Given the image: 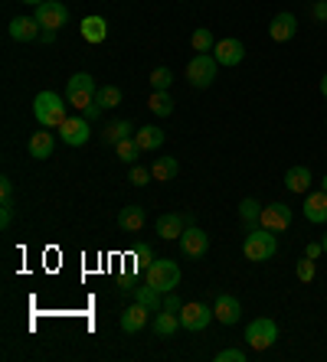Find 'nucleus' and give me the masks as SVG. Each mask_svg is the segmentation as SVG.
I'll return each mask as SVG.
<instances>
[{"mask_svg": "<svg viewBox=\"0 0 327 362\" xmlns=\"http://www.w3.org/2000/svg\"><path fill=\"white\" fill-rule=\"evenodd\" d=\"M33 118L40 127H59L62 121L69 118V98H62L56 92H40L33 98Z\"/></svg>", "mask_w": 327, "mask_h": 362, "instance_id": "f257e3e1", "label": "nucleus"}, {"mask_svg": "<svg viewBox=\"0 0 327 362\" xmlns=\"http://www.w3.org/2000/svg\"><path fill=\"white\" fill-rule=\"evenodd\" d=\"M180 264L171 262V258H154L151 262V268H147V284L157 287L161 294H171V291H177L180 287Z\"/></svg>", "mask_w": 327, "mask_h": 362, "instance_id": "f03ea898", "label": "nucleus"}, {"mask_svg": "<svg viewBox=\"0 0 327 362\" xmlns=\"http://www.w3.org/2000/svg\"><path fill=\"white\" fill-rule=\"evenodd\" d=\"M275 252H278V238L268 228H252L246 242H242V255L249 262H268V258H275Z\"/></svg>", "mask_w": 327, "mask_h": 362, "instance_id": "7ed1b4c3", "label": "nucleus"}, {"mask_svg": "<svg viewBox=\"0 0 327 362\" xmlns=\"http://www.w3.org/2000/svg\"><path fill=\"white\" fill-rule=\"evenodd\" d=\"M95 95H98V85L88 72H76V76L66 82V98L76 111H86L88 105H95Z\"/></svg>", "mask_w": 327, "mask_h": 362, "instance_id": "20e7f679", "label": "nucleus"}, {"mask_svg": "<svg viewBox=\"0 0 327 362\" xmlns=\"http://www.w3.org/2000/svg\"><path fill=\"white\" fill-rule=\"evenodd\" d=\"M216 72H219V62L210 52H197L193 59L187 62V82L193 88H210L216 82Z\"/></svg>", "mask_w": 327, "mask_h": 362, "instance_id": "39448f33", "label": "nucleus"}, {"mask_svg": "<svg viewBox=\"0 0 327 362\" xmlns=\"http://www.w3.org/2000/svg\"><path fill=\"white\" fill-rule=\"evenodd\" d=\"M275 339H278V323L272 320V317H258V320H252L249 327H246V343H249L256 353L272 349Z\"/></svg>", "mask_w": 327, "mask_h": 362, "instance_id": "423d86ee", "label": "nucleus"}, {"mask_svg": "<svg viewBox=\"0 0 327 362\" xmlns=\"http://www.w3.org/2000/svg\"><path fill=\"white\" fill-rule=\"evenodd\" d=\"M213 320H216L213 307H207V303H200V300L183 303V310H180V327L183 329H190V333H200V329H207Z\"/></svg>", "mask_w": 327, "mask_h": 362, "instance_id": "0eeeda50", "label": "nucleus"}, {"mask_svg": "<svg viewBox=\"0 0 327 362\" xmlns=\"http://www.w3.org/2000/svg\"><path fill=\"white\" fill-rule=\"evenodd\" d=\"M36 20H40V26L43 30H56L59 33L62 26H69V7L66 4H59V0H46V4H40L33 13Z\"/></svg>", "mask_w": 327, "mask_h": 362, "instance_id": "6e6552de", "label": "nucleus"}, {"mask_svg": "<svg viewBox=\"0 0 327 362\" xmlns=\"http://www.w3.org/2000/svg\"><path fill=\"white\" fill-rule=\"evenodd\" d=\"M292 219H294L292 206H285V202H272V206H262L258 226L268 228V232H285V228L292 226Z\"/></svg>", "mask_w": 327, "mask_h": 362, "instance_id": "1a4fd4ad", "label": "nucleus"}, {"mask_svg": "<svg viewBox=\"0 0 327 362\" xmlns=\"http://www.w3.org/2000/svg\"><path fill=\"white\" fill-rule=\"evenodd\" d=\"M59 137H62V144H69V147H86L88 144V137H92V131H88V118L82 115H72V118H66L59 124Z\"/></svg>", "mask_w": 327, "mask_h": 362, "instance_id": "9d476101", "label": "nucleus"}, {"mask_svg": "<svg viewBox=\"0 0 327 362\" xmlns=\"http://www.w3.org/2000/svg\"><path fill=\"white\" fill-rule=\"evenodd\" d=\"M177 242H180V252L187 255V258H203L207 248H210V235L203 232V228H197V226L183 228V235L177 238Z\"/></svg>", "mask_w": 327, "mask_h": 362, "instance_id": "9b49d317", "label": "nucleus"}, {"mask_svg": "<svg viewBox=\"0 0 327 362\" xmlns=\"http://www.w3.org/2000/svg\"><path fill=\"white\" fill-rule=\"evenodd\" d=\"M213 56H216L219 66L233 69V66H239V62L246 59V46H242V40H233V36H229V40H216Z\"/></svg>", "mask_w": 327, "mask_h": 362, "instance_id": "f8f14e48", "label": "nucleus"}, {"mask_svg": "<svg viewBox=\"0 0 327 362\" xmlns=\"http://www.w3.org/2000/svg\"><path fill=\"white\" fill-rule=\"evenodd\" d=\"M213 313H216V320L223 323V327H233V323H239L242 320V303H239V297L219 294V297H216V303H213Z\"/></svg>", "mask_w": 327, "mask_h": 362, "instance_id": "ddd939ff", "label": "nucleus"}, {"mask_svg": "<svg viewBox=\"0 0 327 362\" xmlns=\"http://www.w3.org/2000/svg\"><path fill=\"white\" fill-rule=\"evenodd\" d=\"M294 33H298V17H294V13H288V10L275 13V17H272V23H268V36H272L275 42L294 40Z\"/></svg>", "mask_w": 327, "mask_h": 362, "instance_id": "4468645a", "label": "nucleus"}, {"mask_svg": "<svg viewBox=\"0 0 327 362\" xmlns=\"http://www.w3.org/2000/svg\"><path fill=\"white\" fill-rule=\"evenodd\" d=\"M151 307H144V303H131L128 310L121 313V329H125V333H141V329L147 327V320H151Z\"/></svg>", "mask_w": 327, "mask_h": 362, "instance_id": "2eb2a0df", "label": "nucleus"}, {"mask_svg": "<svg viewBox=\"0 0 327 362\" xmlns=\"http://www.w3.org/2000/svg\"><path fill=\"white\" fill-rule=\"evenodd\" d=\"M304 219L314 222V226H324L327 222V193L318 189V193H304Z\"/></svg>", "mask_w": 327, "mask_h": 362, "instance_id": "dca6fc26", "label": "nucleus"}, {"mask_svg": "<svg viewBox=\"0 0 327 362\" xmlns=\"http://www.w3.org/2000/svg\"><path fill=\"white\" fill-rule=\"evenodd\" d=\"M40 33H43V26H40V20L36 17L10 20V36H13L17 42H33V40H40Z\"/></svg>", "mask_w": 327, "mask_h": 362, "instance_id": "f3484780", "label": "nucleus"}, {"mask_svg": "<svg viewBox=\"0 0 327 362\" xmlns=\"http://www.w3.org/2000/svg\"><path fill=\"white\" fill-rule=\"evenodd\" d=\"M183 228H187V222H183V212H164L161 219L154 222V232L161 238H180L183 235Z\"/></svg>", "mask_w": 327, "mask_h": 362, "instance_id": "a211bd4d", "label": "nucleus"}, {"mask_svg": "<svg viewBox=\"0 0 327 362\" xmlns=\"http://www.w3.org/2000/svg\"><path fill=\"white\" fill-rule=\"evenodd\" d=\"M52 147H56V141H52L50 127H43V131H36V134L30 137V157H33V160H46V157H52Z\"/></svg>", "mask_w": 327, "mask_h": 362, "instance_id": "6ab92c4d", "label": "nucleus"}, {"mask_svg": "<svg viewBox=\"0 0 327 362\" xmlns=\"http://www.w3.org/2000/svg\"><path fill=\"white\" fill-rule=\"evenodd\" d=\"M144 222H147L144 206H125V209L118 212V226L125 228V232H141Z\"/></svg>", "mask_w": 327, "mask_h": 362, "instance_id": "aec40b11", "label": "nucleus"}, {"mask_svg": "<svg viewBox=\"0 0 327 362\" xmlns=\"http://www.w3.org/2000/svg\"><path fill=\"white\" fill-rule=\"evenodd\" d=\"M79 33L86 42H102L108 36V23H105V17H86L79 23Z\"/></svg>", "mask_w": 327, "mask_h": 362, "instance_id": "412c9836", "label": "nucleus"}, {"mask_svg": "<svg viewBox=\"0 0 327 362\" xmlns=\"http://www.w3.org/2000/svg\"><path fill=\"white\" fill-rule=\"evenodd\" d=\"M177 173H180V163H177V157H157V160L151 163V177H154L157 183H171Z\"/></svg>", "mask_w": 327, "mask_h": 362, "instance_id": "4be33fe9", "label": "nucleus"}, {"mask_svg": "<svg viewBox=\"0 0 327 362\" xmlns=\"http://www.w3.org/2000/svg\"><path fill=\"white\" fill-rule=\"evenodd\" d=\"M177 327H180V313H171V310H157L154 323H151V329H154V337H173L177 333Z\"/></svg>", "mask_w": 327, "mask_h": 362, "instance_id": "5701e85b", "label": "nucleus"}, {"mask_svg": "<svg viewBox=\"0 0 327 362\" xmlns=\"http://www.w3.org/2000/svg\"><path fill=\"white\" fill-rule=\"evenodd\" d=\"M285 186L288 193H308L311 189V170L308 167H292L285 173Z\"/></svg>", "mask_w": 327, "mask_h": 362, "instance_id": "b1692460", "label": "nucleus"}, {"mask_svg": "<svg viewBox=\"0 0 327 362\" xmlns=\"http://www.w3.org/2000/svg\"><path fill=\"white\" fill-rule=\"evenodd\" d=\"M134 141H138L141 151H157V147L164 144V131L161 127H154V124L138 127V131H134Z\"/></svg>", "mask_w": 327, "mask_h": 362, "instance_id": "393cba45", "label": "nucleus"}, {"mask_svg": "<svg viewBox=\"0 0 327 362\" xmlns=\"http://www.w3.org/2000/svg\"><path fill=\"white\" fill-rule=\"evenodd\" d=\"M115 153H118V160H121V163L134 167V163H138V157H141L144 151L138 147V141H134V137H125V141L115 144Z\"/></svg>", "mask_w": 327, "mask_h": 362, "instance_id": "a878e982", "label": "nucleus"}, {"mask_svg": "<svg viewBox=\"0 0 327 362\" xmlns=\"http://www.w3.org/2000/svg\"><path fill=\"white\" fill-rule=\"evenodd\" d=\"M134 300L138 303H144V307H151V310H161L164 307V294L157 291V287H151V284H144V287H134Z\"/></svg>", "mask_w": 327, "mask_h": 362, "instance_id": "bb28decb", "label": "nucleus"}, {"mask_svg": "<svg viewBox=\"0 0 327 362\" xmlns=\"http://www.w3.org/2000/svg\"><path fill=\"white\" fill-rule=\"evenodd\" d=\"M258 216H262V206H258V199H252V196H249V199L239 202V219H242V226L249 228V232L256 228Z\"/></svg>", "mask_w": 327, "mask_h": 362, "instance_id": "cd10ccee", "label": "nucleus"}, {"mask_svg": "<svg viewBox=\"0 0 327 362\" xmlns=\"http://www.w3.org/2000/svg\"><path fill=\"white\" fill-rule=\"evenodd\" d=\"M147 108H151V115H157V118H167V115L173 111V98L167 92H151Z\"/></svg>", "mask_w": 327, "mask_h": 362, "instance_id": "c85d7f7f", "label": "nucleus"}, {"mask_svg": "<svg viewBox=\"0 0 327 362\" xmlns=\"http://www.w3.org/2000/svg\"><path fill=\"white\" fill-rule=\"evenodd\" d=\"M131 131H134V127H131V121H112V124L105 127V134H102V141L105 144H118V141H125V137H131Z\"/></svg>", "mask_w": 327, "mask_h": 362, "instance_id": "c756f323", "label": "nucleus"}, {"mask_svg": "<svg viewBox=\"0 0 327 362\" xmlns=\"http://www.w3.org/2000/svg\"><path fill=\"white\" fill-rule=\"evenodd\" d=\"M95 101H98L105 111L118 108V105H121V88H118V85H102V88H98V95H95Z\"/></svg>", "mask_w": 327, "mask_h": 362, "instance_id": "7c9ffc66", "label": "nucleus"}, {"mask_svg": "<svg viewBox=\"0 0 327 362\" xmlns=\"http://www.w3.org/2000/svg\"><path fill=\"white\" fill-rule=\"evenodd\" d=\"M190 46H193L197 52H213L216 40H213V33H210L207 26H200V30H193V36H190Z\"/></svg>", "mask_w": 327, "mask_h": 362, "instance_id": "2f4dec72", "label": "nucleus"}, {"mask_svg": "<svg viewBox=\"0 0 327 362\" xmlns=\"http://www.w3.org/2000/svg\"><path fill=\"white\" fill-rule=\"evenodd\" d=\"M171 85H173V72L167 66H157L151 72V92H167Z\"/></svg>", "mask_w": 327, "mask_h": 362, "instance_id": "473e14b6", "label": "nucleus"}, {"mask_svg": "<svg viewBox=\"0 0 327 362\" xmlns=\"http://www.w3.org/2000/svg\"><path fill=\"white\" fill-rule=\"evenodd\" d=\"M294 274H298V281H302V284H311V281L318 278V264H314V258H308V255H304L302 262H298V268H294Z\"/></svg>", "mask_w": 327, "mask_h": 362, "instance_id": "72a5a7b5", "label": "nucleus"}, {"mask_svg": "<svg viewBox=\"0 0 327 362\" xmlns=\"http://www.w3.org/2000/svg\"><path fill=\"white\" fill-rule=\"evenodd\" d=\"M147 180H154V177H151V170H147V167H138V163H134V167H131V173H128V183L147 186Z\"/></svg>", "mask_w": 327, "mask_h": 362, "instance_id": "f704fd0d", "label": "nucleus"}, {"mask_svg": "<svg viewBox=\"0 0 327 362\" xmlns=\"http://www.w3.org/2000/svg\"><path fill=\"white\" fill-rule=\"evenodd\" d=\"M249 359V356L242 353V349H233V346H229V349H219V353H216V362H246Z\"/></svg>", "mask_w": 327, "mask_h": 362, "instance_id": "c9c22d12", "label": "nucleus"}, {"mask_svg": "<svg viewBox=\"0 0 327 362\" xmlns=\"http://www.w3.org/2000/svg\"><path fill=\"white\" fill-rule=\"evenodd\" d=\"M161 310L180 313V310H183V300H180V294H177V291H171V294H164V307H161Z\"/></svg>", "mask_w": 327, "mask_h": 362, "instance_id": "e433bc0d", "label": "nucleus"}, {"mask_svg": "<svg viewBox=\"0 0 327 362\" xmlns=\"http://www.w3.org/2000/svg\"><path fill=\"white\" fill-rule=\"evenodd\" d=\"M13 222V199H0V228H7Z\"/></svg>", "mask_w": 327, "mask_h": 362, "instance_id": "4c0bfd02", "label": "nucleus"}, {"mask_svg": "<svg viewBox=\"0 0 327 362\" xmlns=\"http://www.w3.org/2000/svg\"><path fill=\"white\" fill-rule=\"evenodd\" d=\"M134 255H138V264H141V268H151V262H154V252H151L147 245H138V248H134Z\"/></svg>", "mask_w": 327, "mask_h": 362, "instance_id": "58836bf2", "label": "nucleus"}, {"mask_svg": "<svg viewBox=\"0 0 327 362\" xmlns=\"http://www.w3.org/2000/svg\"><path fill=\"white\" fill-rule=\"evenodd\" d=\"M311 13H314V20H318V23H327V0H318V4L311 7Z\"/></svg>", "mask_w": 327, "mask_h": 362, "instance_id": "ea45409f", "label": "nucleus"}, {"mask_svg": "<svg viewBox=\"0 0 327 362\" xmlns=\"http://www.w3.org/2000/svg\"><path fill=\"white\" fill-rule=\"evenodd\" d=\"M0 199H13V183L7 177H0Z\"/></svg>", "mask_w": 327, "mask_h": 362, "instance_id": "a19ab883", "label": "nucleus"}, {"mask_svg": "<svg viewBox=\"0 0 327 362\" xmlns=\"http://www.w3.org/2000/svg\"><path fill=\"white\" fill-rule=\"evenodd\" d=\"M304 255H308V258H314V262H318L321 255H324V245H321V242H308V252H304Z\"/></svg>", "mask_w": 327, "mask_h": 362, "instance_id": "79ce46f5", "label": "nucleus"}, {"mask_svg": "<svg viewBox=\"0 0 327 362\" xmlns=\"http://www.w3.org/2000/svg\"><path fill=\"white\" fill-rule=\"evenodd\" d=\"M102 111H105V108H102V105H98V101H95V105H88V108L82 111V115H86L88 121H95V118H98V115H102Z\"/></svg>", "mask_w": 327, "mask_h": 362, "instance_id": "37998d69", "label": "nucleus"}, {"mask_svg": "<svg viewBox=\"0 0 327 362\" xmlns=\"http://www.w3.org/2000/svg\"><path fill=\"white\" fill-rule=\"evenodd\" d=\"M40 40H43L46 46H50V42H56V30H43V33H40Z\"/></svg>", "mask_w": 327, "mask_h": 362, "instance_id": "c03bdc74", "label": "nucleus"}, {"mask_svg": "<svg viewBox=\"0 0 327 362\" xmlns=\"http://www.w3.org/2000/svg\"><path fill=\"white\" fill-rule=\"evenodd\" d=\"M121 294H134V284H131V278L121 281Z\"/></svg>", "mask_w": 327, "mask_h": 362, "instance_id": "a18cd8bd", "label": "nucleus"}, {"mask_svg": "<svg viewBox=\"0 0 327 362\" xmlns=\"http://www.w3.org/2000/svg\"><path fill=\"white\" fill-rule=\"evenodd\" d=\"M321 95H324V98H327V76L321 78Z\"/></svg>", "mask_w": 327, "mask_h": 362, "instance_id": "49530a36", "label": "nucleus"}, {"mask_svg": "<svg viewBox=\"0 0 327 362\" xmlns=\"http://www.w3.org/2000/svg\"><path fill=\"white\" fill-rule=\"evenodd\" d=\"M23 4H33V7H40V4H46V0H23Z\"/></svg>", "mask_w": 327, "mask_h": 362, "instance_id": "de8ad7c7", "label": "nucleus"}, {"mask_svg": "<svg viewBox=\"0 0 327 362\" xmlns=\"http://www.w3.org/2000/svg\"><path fill=\"white\" fill-rule=\"evenodd\" d=\"M321 189H324V193H327V173H324V180H321Z\"/></svg>", "mask_w": 327, "mask_h": 362, "instance_id": "09e8293b", "label": "nucleus"}, {"mask_svg": "<svg viewBox=\"0 0 327 362\" xmlns=\"http://www.w3.org/2000/svg\"><path fill=\"white\" fill-rule=\"evenodd\" d=\"M321 245H324V255H327V235H324V238H321Z\"/></svg>", "mask_w": 327, "mask_h": 362, "instance_id": "8fccbe9b", "label": "nucleus"}]
</instances>
